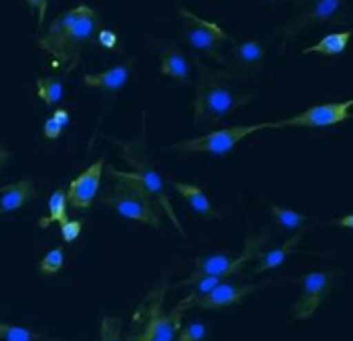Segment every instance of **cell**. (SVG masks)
Wrapping results in <instances>:
<instances>
[{
    "label": "cell",
    "mask_w": 353,
    "mask_h": 341,
    "mask_svg": "<svg viewBox=\"0 0 353 341\" xmlns=\"http://www.w3.org/2000/svg\"><path fill=\"white\" fill-rule=\"evenodd\" d=\"M49 2H51V0H27L28 8H30V10H37V26H39V28L45 26Z\"/></svg>",
    "instance_id": "cell-29"
},
{
    "label": "cell",
    "mask_w": 353,
    "mask_h": 341,
    "mask_svg": "<svg viewBox=\"0 0 353 341\" xmlns=\"http://www.w3.org/2000/svg\"><path fill=\"white\" fill-rule=\"evenodd\" d=\"M37 196V186L30 180H19L0 188V216L21 210Z\"/></svg>",
    "instance_id": "cell-18"
},
{
    "label": "cell",
    "mask_w": 353,
    "mask_h": 341,
    "mask_svg": "<svg viewBox=\"0 0 353 341\" xmlns=\"http://www.w3.org/2000/svg\"><path fill=\"white\" fill-rule=\"evenodd\" d=\"M103 170H105V159L99 157L95 164H91L83 174H79L73 182L69 184V190H67L69 206H73L75 210H87L93 206L99 186H101Z\"/></svg>",
    "instance_id": "cell-13"
},
{
    "label": "cell",
    "mask_w": 353,
    "mask_h": 341,
    "mask_svg": "<svg viewBox=\"0 0 353 341\" xmlns=\"http://www.w3.org/2000/svg\"><path fill=\"white\" fill-rule=\"evenodd\" d=\"M108 172L113 178V184H109L99 202L128 220L160 228L162 208L156 202V198L148 192V188L130 172L115 170L113 166H108Z\"/></svg>",
    "instance_id": "cell-4"
},
{
    "label": "cell",
    "mask_w": 353,
    "mask_h": 341,
    "mask_svg": "<svg viewBox=\"0 0 353 341\" xmlns=\"http://www.w3.org/2000/svg\"><path fill=\"white\" fill-rule=\"evenodd\" d=\"M101 47H105V49H115L117 47V35L113 32V30H108V28H101L99 32H97V39H95Z\"/></svg>",
    "instance_id": "cell-30"
},
{
    "label": "cell",
    "mask_w": 353,
    "mask_h": 341,
    "mask_svg": "<svg viewBox=\"0 0 353 341\" xmlns=\"http://www.w3.org/2000/svg\"><path fill=\"white\" fill-rule=\"evenodd\" d=\"M265 130V124H252V126H234V128H224L200 135V137H190L182 142H174L170 146L172 152L180 154H210V156H224L232 152L243 139L256 131Z\"/></svg>",
    "instance_id": "cell-9"
},
{
    "label": "cell",
    "mask_w": 353,
    "mask_h": 341,
    "mask_svg": "<svg viewBox=\"0 0 353 341\" xmlns=\"http://www.w3.org/2000/svg\"><path fill=\"white\" fill-rule=\"evenodd\" d=\"M198 81L194 99V124L220 121L222 117L236 111L241 105L250 101V95H243L232 85L228 71L212 69L202 61H196Z\"/></svg>",
    "instance_id": "cell-3"
},
{
    "label": "cell",
    "mask_w": 353,
    "mask_h": 341,
    "mask_svg": "<svg viewBox=\"0 0 353 341\" xmlns=\"http://www.w3.org/2000/svg\"><path fill=\"white\" fill-rule=\"evenodd\" d=\"M353 101H335V104L313 105L305 111H301L293 117L279 119L265 124V130H285V128H331L347 121L352 117Z\"/></svg>",
    "instance_id": "cell-10"
},
{
    "label": "cell",
    "mask_w": 353,
    "mask_h": 341,
    "mask_svg": "<svg viewBox=\"0 0 353 341\" xmlns=\"http://www.w3.org/2000/svg\"><path fill=\"white\" fill-rule=\"evenodd\" d=\"M335 281V273L331 271H313L299 279L301 297L293 305V317L295 319H309L319 309V305L331 295Z\"/></svg>",
    "instance_id": "cell-11"
},
{
    "label": "cell",
    "mask_w": 353,
    "mask_h": 341,
    "mask_svg": "<svg viewBox=\"0 0 353 341\" xmlns=\"http://www.w3.org/2000/svg\"><path fill=\"white\" fill-rule=\"evenodd\" d=\"M51 117H53L54 121H57L63 130H65V128L69 126V121H71V115H69V111H67V109H54V113L51 115Z\"/></svg>",
    "instance_id": "cell-32"
},
{
    "label": "cell",
    "mask_w": 353,
    "mask_h": 341,
    "mask_svg": "<svg viewBox=\"0 0 353 341\" xmlns=\"http://www.w3.org/2000/svg\"><path fill=\"white\" fill-rule=\"evenodd\" d=\"M331 224H335V226H345V228H352L353 226V216L352 214H347V216H343V218H335Z\"/></svg>",
    "instance_id": "cell-33"
},
{
    "label": "cell",
    "mask_w": 353,
    "mask_h": 341,
    "mask_svg": "<svg viewBox=\"0 0 353 341\" xmlns=\"http://www.w3.org/2000/svg\"><path fill=\"white\" fill-rule=\"evenodd\" d=\"M269 235L263 233V235H250L246 238L245 249L239 257H230L226 253H214V255H202V257H196L192 264H194V271L190 275L180 281L178 285H174L176 289H186L190 287L192 283L200 277H206V275H212V277H220V279H230L234 275H239L243 269L246 266V262H250L252 259H259L261 253H263V246L267 244Z\"/></svg>",
    "instance_id": "cell-6"
},
{
    "label": "cell",
    "mask_w": 353,
    "mask_h": 341,
    "mask_svg": "<svg viewBox=\"0 0 353 341\" xmlns=\"http://www.w3.org/2000/svg\"><path fill=\"white\" fill-rule=\"evenodd\" d=\"M49 222H59V226L69 222V216H67V190L65 188L54 190L51 198H49V216L41 220V226H47Z\"/></svg>",
    "instance_id": "cell-22"
},
{
    "label": "cell",
    "mask_w": 353,
    "mask_h": 341,
    "mask_svg": "<svg viewBox=\"0 0 353 341\" xmlns=\"http://www.w3.org/2000/svg\"><path fill=\"white\" fill-rule=\"evenodd\" d=\"M123 319L121 317H111L105 315L99 325V338L101 341H123Z\"/></svg>",
    "instance_id": "cell-26"
},
{
    "label": "cell",
    "mask_w": 353,
    "mask_h": 341,
    "mask_svg": "<svg viewBox=\"0 0 353 341\" xmlns=\"http://www.w3.org/2000/svg\"><path fill=\"white\" fill-rule=\"evenodd\" d=\"M172 188L188 202L196 214H200L202 218H208V220H220L222 214L218 212L216 206L212 204V200L206 196V192L196 186V184H186V182H172Z\"/></svg>",
    "instance_id": "cell-17"
},
{
    "label": "cell",
    "mask_w": 353,
    "mask_h": 341,
    "mask_svg": "<svg viewBox=\"0 0 353 341\" xmlns=\"http://www.w3.org/2000/svg\"><path fill=\"white\" fill-rule=\"evenodd\" d=\"M101 19L91 6H75L51 21L45 35L39 39V49L51 55L54 67L69 75L81 61L87 45L97 39Z\"/></svg>",
    "instance_id": "cell-1"
},
{
    "label": "cell",
    "mask_w": 353,
    "mask_h": 341,
    "mask_svg": "<svg viewBox=\"0 0 353 341\" xmlns=\"http://www.w3.org/2000/svg\"><path fill=\"white\" fill-rule=\"evenodd\" d=\"M65 266V251L63 246H57L53 251H49L43 261L39 262V273L43 277H54L57 273H61V269Z\"/></svg>",
    "instance_id": "cell-25"
},
{
    "label": "cell",
    "mask_w": 353,
    "mask_h": 341,
    "mask_svg": "<svg viewBox=\"0 0 353 341\" xmlns=\"http://www.w3.org/2000/svg\"><path fill=\"white\" fill-rule=\"evenodd\" d=\"M178 14H180V19L184 23L186 43L190 45L192 49L204 52L206 57H210L218 65H226V59L222 55V45L224 43H234V39L224 28H220L216 23L194 14L192 10L184 8V6L178 8Z\"/></svg>",
    "instance_id": "cell-8"
},
{
    "label": "cell",
    "mask_w": 353,
    "mask_h": 341,
    "mask_svg": "<svg viewBox=\"0 0 353 341\" xmlns=\"http://www.w3.org/2000/svg\"><path fill=\"white\" fill-rule=\"evenodd\" d=\"M303 236H305V231H299V233L293 235V238H289L287 242H283L279 249H272V251H267V253H261L256 266L252 269V275H261V273H265V271L279 269L283 262L293 255V251L299 246Z\"/></svg>",
    "instance_id": "cell-19"
},
{
    "label": "cell",
    "mask_w": 353,
    "mask_h": 341,
    "mask_svg": "<svg viewBox=\"0 0 353 341\" xmlns=\"http://www.w3.org/2000/svg\"><path fill=\"white\" fill-rule=\"evenodd\" d=\"M269 210H271L272 218L276 220V224L283 226V228H287V231H299L305 222H309V216L307 214H301L297 210L287 208V206L271 204Z\"/></svg>",
    "instance_id": "cell-23"
},
{
    "label": "cell",
    "mask_w": 353,
    "mask_h": 341,
    "mask_svg": "<svg viewBox=\"0 0 353 341\" xmlns=\"http://www.w3.org/2000/svg\"><path fill=\"white\" fill-rule=\"evenodd\" d=\"M208 335V329L204 323H190L186 327H180L176 341H204Z\"/></svg>",
    "instance_id": "cell-27"
},
{
    "label": "cell",
    "mask_w": 353,
    "mask_h": 341,
    "mask_svg": "<svg viewBox=\"0 0 353 341\" xmlns=\"http://www.w3.org/2000/svg\"><path fill=\"white\" fill-rule=\"evenodd\" d=\"M165 295L168 279L160 281L139 301L125 341H176L188 309L178 301L174 309L165 311Z\"/></svg>",
    "instance_id": "cell-2"
},
{
    "label": "cell",
    "mask_w": 353,
    "mask_h": 341,
    "mask_svg": "<svg viewBox=\"0 0 353 341\" xmlns=\"http://www.w3.org/2000/svg\"><path fill=\"white\" fill-rule=\"evenodd\" d=\"M109 139H111L113 146L119 148L121 157L132 168L130 174L136 176L137 180L148 188V192L156 198V202L160 204L163 214L170 218V222L174 224V228L180 231V235L186 238V231H184L180 218L176 216V210L172 206V200H170V194L165 190L162 174L158 172V168L152 164V159H150L148 152H145V124L141 121V131H139V135L134 137V139H115V137H109Z\"/></svg>",
    "instance_id": "cell-5"
},
{
    "label": "cell",
    "mask_w": 353,
    "mask_h": 341,
    "mask_svg": "<svg viewBox=\"0 0 353 341\" xmlns=\"http://www.w3.org/2000/svg\"><path fill=\"white\" fill-rule=\"evenodd\" d=\"M8 159H10V150L4 148V146H0V172L4 170V166L8 164Z\"/></svg>",
    "instance_id": "cell-34"
},
{
    "label": "cell",
    "mask_w": 353,
    "mask_h": 341,
    "mask_svg": "<svg viewBox=\"0 0 353 341\" xmlns=\"http://www.w3.org/2000/svg\"><path fill=\"white\" fill-rule=\"evenodd\" d=\"M347 0H299L297 14L281 26L276 35L281 37V49L285 51L301 30L315 25H343Z\"/></svg>",
    "instance_id": "cell-7"
},
{
    "label": "cell",
    "mask_w": 353,
    "mask_h": 341,
    "mask_svg": "<svg viewBox=\"0 0 353 341\" xmlns=\"http://www.w3.org/2000/svg\"><path fill=\"white\" fill-rule=\"evenodd\" d=\"M37 95L45 105H57L63 99V81L59 77H39L37 79Z\"/></svg>",
    "instance_id": "cell-24"
},
{
    "label": "cell",
    "mask_w": 353,
    "mask_h": 341,
    "mask_svg": "<svg viewBox=\"0 0 353 341\" xmlns=\"http://www.w3.org/2000/svg\"><path fill=\"white\" fill-rule=\"evenodd\" d=\"M0 341H71L65 338L49 335L43 331H34L28 327L12 325V323H2L0 321Z\"/></svg>",
    "instance_id": "cell-21"
},
{
    "label": "cell",
    "mask_w": 353,
    "mask_h": 341,
    "mask_svg": "<svg viewBox=\"0 0 353 341\" xmlns=\"http://www.w3.org/2000/svg\"><path fill=\"white\" fill-rule=\"evenodd\" d=\"M263 61H265V45L259 39L250 37L234 43L232 63L241 73H256L263 67Z\"/></svg>",
    "instance_id": "cell-16"
},
{
    "label": "cell",
    "mask_w": 353,
    "mask_h": 341,
    "mask_svg": "<svg viewBox=\"0 0 353 341\" xmlns=\"http://www.w3.org/2000/svg\"><path fill=\"white\" fill-rule=\"evenodd\" d=\"M160 73L163 77L174 79L182 85H190L192 83V69L190 61L186 57V52L182 51L176 45H165L160 52Z\"/></svg>",
    "instance_id": "cell-14"
},
{
    "label": "cell",
    "mask_w": 353,
    "mask_h": 341,
    "mask_svg": "<svg viewBox=\"0 0 353 341\" xmlns=\"http://www.w3.org/2000/svg\"><path fill=\"white\" fill-rule=\"evenodd\" d=\"M136 67V59H130L121 65H115V67H109L101 73H87L83 75V83L87 87H93V89H103V91H119L128 79L132 75Z\"/></svg>",
    "instance_id": "cell-15"
},
{
    "label": "cell",
    "mask_w": 353,
    "mask_h": 341,
    "mask_svg": "<svg viewBox=\"0 0 353 341\" xmlns=\"http://www.w3.org/2000/svg\"><path fill=\"white\" fill-rule=\"evenodd\" d=\"M83 231V220H69L67 224L61 226V236L65 242H75Z\"/></svg>",
    "instance_id": "cell-28"
},
{
    "label": "cell",
    "mask_w": 353,
    "mask_h": 341,
    "mask_svg": "<svg viewBox=\"0 0 353 341\" xmlns=\"http://www.w3.org/2000/svg\"><path fill=\"white\" fill-rule=\"evenodd\" d=\"M271 283L263 281V283H243V285H234V283H220L208 295L196 299L190 305V309H202V311H220V309H228V307H236L243 301H246L250 295H254L256 291L265 289Z\"/></svg>",
    "instance_id": "cell-12"
},
{
    "label": "cell",
    "mask_w": 353,
    "mask_h": 341,
    "mask_svg": "<svg viewBox=\"0 0 353 341\" xmlns=\"http://www.w3.org/2000/svg\"><path fill=\"white\" fill-rule=\"evenodd\" d=\"M352 39V30H343V32H331L323 37L319 43L303 49V55H325V57H335L347 49Z\"/></svg>",
    "instance_id": "cell-20"
},
{
    "label": "cell",
    "mask_w": 353,
    "mask_h": 341,
    "mask_svg": "<svg viewBox=\"0 0 353 341\" xmlns=\"http://www.w3.org/2000/svg\"><path fill=\"white\" fill-rule=\"evenodd\" d=\"M61 133H63V128L54 121L53 117H49L47 121H45V126H43V135L47 137V139H59L61 137Z\"/></svg>",
    "instance_id": "cell-31"
}]
</instances>
